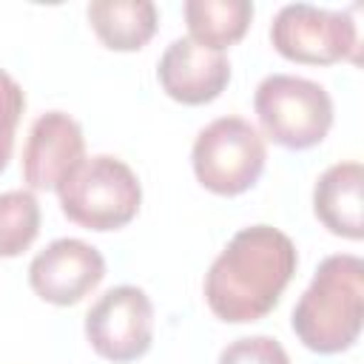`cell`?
<instances>
[{
    "instance_id": "cell-1",
    "label": "cell",
    "mask_w": 364,
    "mask_h": 364,
    "mask_svg": "<svg viewBox=\"0 0 364 364\" xmlns=\"http://www.w3.org/2000/svg\"><path fill=\"white\" fill-rule=\"evenodd\" d=\"M299 253L273 225L242 228L205 273V301L228 324L264 318L296 276Z\"/></svg>"
},
{
    "instance_id": "cell-2",
    "label": "cell",
    "mask_w": 364,
    "mask_h": 364,
    "mask_svg": "<svg viewBox=\"0 0 364 364\" xmlns=\"http://www.w3.org/2000/svg\"><path fill=\"white\" fill-rule=\"evenodd\" d=\"M364 321V262L353 253L321 259L313 282L293 307L296 338L318 353L336 355L350 350L361 336Z\"/></svg>"
},
{
    "instance_id": "cell-3",
    "label": "cell",
    "mask_w": 364,
    "mask_h": 364,
    "mask_svg": "<svg viewBox=\"0 0 364 364\" xmlns=\"http://www.w3.org/2000/svg\"><path fill=\"white\" fill-rule=\"evenodd\" d=\"M63 213L85 230L125 228L142 202V185L136 173L117 156L97 154L82 159L65 182L57 188Z\"/></svg>"
},
{
    "instance_id": "cell-4",
    "label": "cell",
    "mask_w": 364,
    "mask_h": 364,
    "mask_svg": "<svg viewBox=\"0 0 364 364\" xmlns=\"http://www.w3.org/2000/svg\"><path fill=\"white\" fill-rule=\"evenodd\" d=\"M253 111L264 136L287 151H307L333 128V100L327 88L296 74L264 77L253 94Z\"/></svg>"
},
{
    "instance_id": "cell-5",
    "label": "cell",
    "mask_w": 364,
    "mask_h": 364,
    "mask_svg": "<svg viewBox=\"0 0 364 364\" xmlns=\"http://www.w3.org/2000/svg\"><path fill=\"white\" fill-rule=\"evenodd\" d=\"M267 162V145L245 117H219L208 122L191 148V165L202 188L219 196L250 191Z\"/></svg>"
},
{
    "instance_id": "cell-6",
    "label": "cell",
    "mask_w": 364,
    "mask_h": 364,
    "mask_svg": "<svg viewBox=\"0 0 364 364\" xmlns=\"http://www.w3.org/2000/svg\"><path fill=\"white\" fill-rule=\"evenodd\" d=\"M270 43L290 63L333 65L341 60H355L358 31L347 11L287 3L270 23Z\"/></svg>"
},
{
    "instance_id": "cell-7",
    "label": "cell",
    "mask_w": 364,
    "mask_h": 364,
    "mask_svg": "<svg viewBox=\"0 0 364 364\" xmlns=\"http://www.w3.org/2000/svg\"><path fill=\"white\" fill-rule=\"evenodd\" d=\"M85 338L94 353L114 364L142 358L154 341V304L142 287L117 284L85 313Z\"/></svg>"
},
{
    "instance_id": "cell-8",
    "label": "cell",
    "mask_w": 364,
    "mask_h": 364,
    "mask_svg": "<svg viewBox=\"0 0 364 364\" xmlns=\"http://www.w3.org/2000/svg\"><path fill=\"white\" fill-rule=\"evenodd\" d=\"M105 279V259L82 239H54L28 264L31 290L57 307L82 301Z\"/></svg>"
},
{
    "instance_id": "cell-9",
    "label": "cell",
    "mask_w": 364,
    "mask_h": 364,
    "mask_svg": "<svg viewBox=\"0 0 364 364\" xmlns=\"http://www.w3.org/2000/svg\"><path fill=\"white\" fill-rule=\"evenodd\" d=\"M85 159V136L65 111L40 114L23 145V179L31 191H57Z\"/></svg>"
},
{
    "instance_id": "cell-10",
    "label": "cell",
    "mask_w": 364,
    "mask_h": 364,
    "mask_svg": "<svg viewBox=\"0 0 364 364\" xmlns=\"http://www.w3.org/2000/svg\"><path fill=\"white\" fill-rule=\"evenodd\" d=\"M156 77L171 100L182 105H205L228 88L230 63L222 51L205 48L191 37H176L162 51Z\"/></svg>"
},
{
    "instance_id": "cell-11",
    "label": "cell",
    "mask_w": 364,
    "mask_h": 364,
    "mask_svg": "<svg viewBox=\"0 0 364 364\" xmlns=\"http://www.w3.org/2000/svg\"><path fill=\"white\" fill-rule=\"evenodd\" d=\"M361 185L364 168L361 162H336L330 165L313 188V210L318 222L341 239L358 242L364 236V216H361Z\"/></svg>"
},
{
    "instance_id": "cell-12",
    "label": "cell",
    "mask_w": 364,
    "mask_h": 364,
    "mask_svg": "<svg viewBox=\"0 0 364 364\" xmlns=\"http://www.w3.org/2000/svg\"><path fill=\"white\" fill-rule=\"evenodd\" d=\"M85 14L97 40L111 51H139L159 23L151 0H94Z\"/></svg>"
},
{
    "instance_id": "cell-13",
    "label": "cell",
    "mask_w": 364,
    "mask_h": 364,
    "mask_svg": "<svg viewBox=\"0 0 364 364\" xmlns=\"http://www.w3.org/2000/svg\"><path fill=\"white\" fill-rule=\"evenodd\" d=\"M182 11L191 31L188 37L213 51L239 43L253 20L250 0H188Z\"/></svg>"
},
{
    "instance_id": "cell-14",
    "label": "cell",
    "mask_w": 364,
    "mask_h": 364,
    "mask_svg": "<svg viewBox=\"0 0 364 364\" xmlns=\"http://www.w3.org/2000/svg\"><path fill=\"white\" fill-rule=\"evenodd\" d=\"M40 233V205L31 191L0 193V259H14L31 247Z\"/></svg>"
},
{
    "instance_id": "cell-15",
    "label": "cell",
    "mask_w": 364,
    "mask_h": 364,
    "mask_svg": "<svg viewBox=\"0 0 364 364\" xmlns=\"http://www.w3.org/2000/svg\"><path fill=\"white\" fill-rule=\"evenodd\" d=\"M26 111V94L20 82L0 68V173L9 168L11 151H14V131Z\"/></svg>"
},
{
    "instance_id": "cell-16",
    "label": "cell",
    "mask_w": 364,
    "mask_h": 364,
    "mask_svg": "<svg viewBox=\"0 0 364 364\" xmlns=\"http://www.w3.org/2000/svg\"><path fill=\"white\" fill-rule=\"evenodd\" d=\"M219 364H290V355L273 336H245L219 353Z\"/></svg>"
}]
</instances>
